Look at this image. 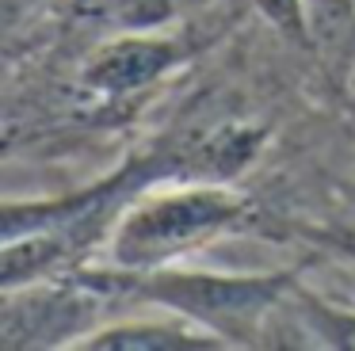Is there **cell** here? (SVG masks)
Returning a JSON list of instances; mask_svg holds the SVG:
<instances>
[{
    "mask_svg": "<svg viewBox=\"0 0 355 351\" xmlns=\"http://www.w3.org/2000/svg\"><path fill=\"white\" fill-rule=\"evenodd\" d=\"M252 221V198L214 180L157 183L123 203L103 241L107 264L130 275L187 264L195 252Z\"/></svg>",
    "mask_w": 355,
    "mask_h": 351,
    "instance_id": "cell-1",
    "label": "cell"
},
{
    "mask_svg": "<svg viewBox=\"0 0 355 351\" xmlns=\"http://www.w3.org/2000/svg\"><path fill=\"white\" fill-rule=\"evenodd\" d=\"M298 267L279 271H210V267H157L134 275V305H153L195 320L225 348H263L271 317L298 286Z\"/></svg>",
    "mask_w": 355,
    "mask_h": 351,
    "instance_id": "cell-2",
    "label": "cell"
},
{
    "mask_svg": "<svg viewBox=\"0 0 355 351\" xmlns=\"http://www.w3.org/2000/svg\"><path fill=\"white\" fill-rule=\"evenodd\" d=\"M187 58V46L164 35H123L92 50L85 61V84L100 96H130L161 76H168Z\"/></svg>",
    "mask_w": 355,
    "mask_h": 351,
    "instance_id": "cell-3",
    "label": "cell"
},
{
    "mask_svg": "<svg viewBox=\"0 0 355 351\" xmlns=\"http://www.w3.org/2000/svg\"><path fill=\"white\" fill-rule=\"evenodd\" d=\"M214 332L199 328L180 313L161 309V317H107L77 343V351H222Z\"/></svg>",
    "mask_w": 355,
    "mask_h": 351,
    "instance_id": "cell-4",
    "label": "cell"
},
{
    "mask_svg": "<svg viewBox=\"0 0 355 351\" xmlns=\"http://www.w3.org/2000/svg\"><path fill=\"white\" fill-rule=\"evenodd\" d=\"M286 313L294 317L306 348L355 351V298L352 294H347V302H336L332 294L298 279V286L286 298Z\"/></svg>",
    "mask_w": 355,
    "mask_h": 351,
    "instance_id": "cell-5",
    "label": "cell"
},
{
    "mask_svg": "<svg viewBox=\"0 0 355 351\" xmlns=\"http://www.w3.org/2000/svg\"><path fill=\"white\" fill-rule=\"evenodd\" d=\"M252 4L291 42L309 46V0H252Z\"/></svg>",
    "mask_w": 355,
    "mask_h": 351,
    "instance_id": "cell-6",
    "label": "cell"
},
{
    "mask_svg": "<svg viewBox=\"0 0 355 351\" xmlns=\"http://www.w3.org/2000/svg\"><path fill=\"white\" fill-rule=\"evenodd\" d=\"M344 286H347V294L355 298V267H347V271H344Z\"/></svg>",
    "mask_w": 355,
    "mask_h": 351,
    "instance_id": "cell-7",
    "label": "cell"
}]
</instances>
